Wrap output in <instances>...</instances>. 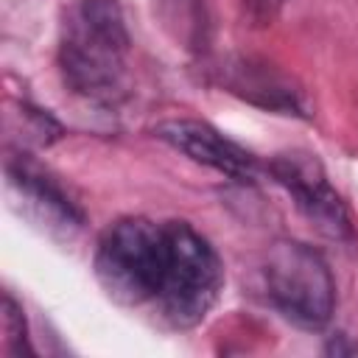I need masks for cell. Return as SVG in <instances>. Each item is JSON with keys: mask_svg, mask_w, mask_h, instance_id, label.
Wrapping results in <instances>:
<instances>
[{"mask_svg": "<svg viewBox=\"0 0 358 358\" xmlns=\"http://www.w3.org/2000/svg\"><path fill=\"white\" fill-rule=\"evenodd\" d=\"M6 176H8V190L20 201L22 213L48 235L56 238H73L84 227V213L81 207L67 196V190L48 173L42 171L34 159L25 154H17L6 162Z\"/></svg>", "mask_w": 358, "mask_h": 358, "instance_id": "cell-5", "label": "cell"}, {"mask_svg": "<svg viewBox=\"0 0 358 358\" xmlns=\"http://www.w3.org/2000/svg\"><path fill=\"white\" fill-rule=\"evenodd\" d=\"M3 336H6V338H3V352H6V355L31 352L22 308L17 305V299H14L8 291L3 294Z\"/></svg>", "mask_w": 358, "mask_h": 358, "instance_id": "cell-8", "label": "cell"}, {"mask_svg": "<svg viewBox=\"0 0 358 358\" xmlns=\"http://www.w3.org/2000/svg\"><path fill=\"white\" fill-rule=\"evenodd\" d=\"M92 268L109 299L168 330L201 324L224 288L215 246L187 221L120 218L98 238Z\"/></svg>", "mask_w": 358, "mask_h": 358, "instance_id": "cell-1", "label": "cell"}, {"mask_svg": "<svg viewBox=\"0 0 358 358\" xmlns=\"http://www.w3.org/2000/svg\"><path fill=\"white\" fill-rule=\"evenodd\" d=\"M266 173L288 190L296 210L327 238L347 241L352 235V221L347 213L344 199L330 185L322 162L310 154L288 151L277 154L266 162Z\"/></svg>", "mask_w": 358, "mask_h": 358, "instance_id": "cell-4", "label": "cell"}, {"mask_svg": "<svg viewBox=\"0 0 358 358\" xmlns=\"http://www.w3.org/2000/svg\"><path fill=\"white\" fill-rule=\"evenodd\" d=\"M129 31L117 0H78L59 42V70L76 95L95 103H115L126 87Z\"/></svg>", "mask_w": 358, "mask_h": 358, "instance_id": "cell-2", "label": "cell"}, {"mask_svg": "<svg viewBox=\"0 0 358 358\" xmlns=\"http://www.w3.org/2000/svg\"><path fill=\"white\" fill-rule=\"evenodd\" d=\"M268 305L302 330H322L336 308V282L327 260L302 241H277L263 260Z\"/></svg>", "mask_w": 358, "mask_h": 358, "instance_id": "cell-3", "label": "cell"}, {"mask_svg": "<svg viewBox=\"0 0 358 358\" xmlns=\"http://www.w3.org/2000/svg\"><path fill=\"white\" fill-rule=\"evenodd\" d=\"M159 140L173 145L179 154L190 157L193 162L213 168L221 176H229L235 182H255L260 173V159L238 145L235 140L224 137L215 126L204 120H190V117H173L165 120L154 129Z\"/></svg>", "mask_w": 358, "mask_h": 358, "instance_id": "cell-7", "label": "cell"}, {"mask_svg": "<svg viewBox=\"0 0 358 358\" xmlns=\"http://www.w3.org/2000/svg\"><path fill=\"white\" fill-rule=\"evenodd\" d=\"M213 81L224 87L227 92L277 115H296L308 117V101L302 87L277 70L274 64L255 59V56H227L215 62L213 67Z\"/></svg>", "mask_w": 358, "mask_h": 358, "instance_id": "cell-6", "label": "cell"}, {"mask_svg": "<svg viewBox=\"0 0 358 358\" xmlns=\"http://www.w3.org/2000/svg\"><path fill=\"white\" fill-rule=\"evenodd\" d=\"M288 0H243V14L255 28L271 25Z\"/></svg>", "mask_w": 358, "mask_h": 358, "instance_id": "cell-9", "label": "cell"}]
</instances>
